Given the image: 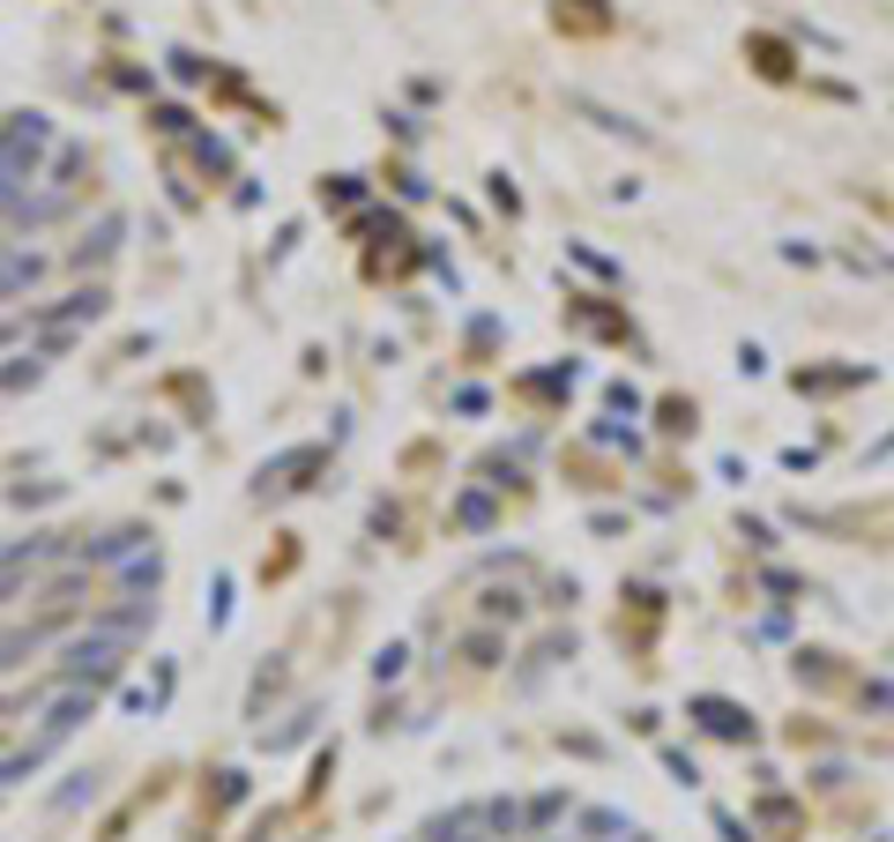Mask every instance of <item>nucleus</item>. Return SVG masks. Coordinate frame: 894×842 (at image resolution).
<instances>
[{
  "label": "nucleus",
  "instance_id": "nucleus-1",
  "mask_svg": "<svg viewBox=\"0 0 894 842\" xmlns=\"http://www.w3.org/2000/svg\"><path fill=\"white\" fill-rule=\"evenodd\" d=\"M46 149V120H16L8 135H0V172H16V165H30Z\"/></svg>",
  "mask_w": 894,
  "mask_h": 842
},
{
  "label": "nucleus",
  "instance_id": "nucleus-2",
  "mask_svg": "<svg viewBox=\"0 0 894 842\" xmlns=\"http://www.w3.org/2000/svg\"><path fill=\"white\" fill-rule=\"evenodd\" d=\"M701 716H708V731H745L738 709H723V701H701Z\"/></svg>",
  "mask_w": 894,
  "mask_h": 842
}]
</instances>
